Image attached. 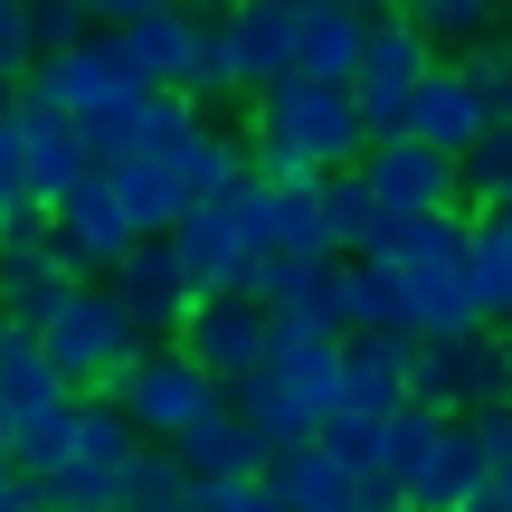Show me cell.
<instances>
[{"instance_id": "cell-1", "label": "cell", "mask_w": 512, "mask_h": 512, "mask_svg": "<svg viewBox=\"0 0 512 512\" xmlns=\"http://www.w3.org/2000/svg\"><path fill=\"white\" fill-rule=\"evenodd\" d=\"M256 143H275V152H294V162L313 171V181H332V171H361V152H370V124H361V105H351V86H313V76H285V86H266L256 95Z\"/></svg>"}, {"instance_id": "cell-2", "label": "cell", "mask_w": 512, "mask_h": 512, "mask_svg": "<svg viewBox=\"0 0 512 512\" xmlns=\"http://www.w3.org/2000/svg\"><path fill=\"white\" fill-rule=\"evenodd\" d=\"M38 342H48L57 380L76 389V399H114V380L133 370V351H143V332H133L124 294L95 275V285H67V304L38 323Z\"/></svg>"}, {"instance_id": "cell-3", "label": "cell", "mask_w": 512, "mask_h": 512, "mask_svg": "<svg viewBox=\"0 0 512 512\" xmlns=\"http://www.w3.org/2000/svg\"><path fill=\"white\" fill-rule=\"evenodd\" d=\"M408 399L437 408V418H484V408H512V342H503L494 323H484V332H456V342H427V332H418Z\"/></svg>"}, {"instance_id": "cell-4", "label": "cell", "mask_w": 512, "mask_h": 512, "mask_svg": "<svg viewBox=\"0 0 512 512\" xmlns=\"http://www.w3.org/2000/svg\"><path fill=\"white\" fill-rule=\"evenodd\" d=\"M114 408L143 427V446H171V437H190L209 408H228V389L209 380L181 342H143V351H133V370L114 380Z\"/></svg>"}, {"instance_id": "cell-5", "label": "cell", "mask_w": 512, "mask_h": 512, "mask_svg": "<svg viewBox=\"0 0 512 512\" xmlns=\"http://www.w3.org/2000/svg\"><path fill=\"white\" fill-rule=\"evenodd\" d=\"M437 67H446V57H437V38H427V29H408L399 10H380V19H370L361 76H351V105H361L370 143H389V133H408V105H418V86H427Z\"/></svg>"}, {"instance_id": "cell-6", "label": "cell", "mask_w": 512, "mask_h": 512, "mask_svg": "<svg viewBox=\"0 0 512 512\" xmlns=\"http://www.w3.org/2000/svg\"><path fill=\"white\" fill-rule=\"evenodd\" d=\"M361 181L389 219H437V209H465V171L446 152H427L418 133H389V143L361 152Z\"/></svg>"}, {"instance_id": "cell-7", "label": "cell", "mask_w": 512, "mask_h": 512, "mask_svg": "<svg viewBox=\"0 0 512 512\" xmlns=\"http://www.w3.org/2000/svg\"><path fill=\"white\" fill-rule=\"evenodd\" d=\"M266 342H275V313L256 304V294H200L190 323H181V351H190L219 389H238L247 370H266Z\"/></svg>"}, {"instance_id": "cell-8", "label": "cell", "mask_w": 512, "mask_h": 512, "mask_svg": "<svg viewBox=\"0 0 512 512\" xmlns=\"http://www.w3.org/2000/svg\"><path fill=\"white\" fill-rule=\"evenodd\" d=\"M143 247V228L124 219V200L105 190V171H95L76 200H57V228H48V256L76 275V285H95V275H114L124 256Z\"/></svg>"}, {"instance_id": "cell-9", "label": "cell", "mask_w": 512, "mask_h": 512, "mask_svg": "<svg viewBox=\"0 0 512 512\" xmlns=\"http://www.w3.org/2000/svg\"><path fill=\"white\" fill-rule=\"evenodd\" d=\"M19 162H29V190H38L48 209L76 200V190L105 171V162L86 152V124H76L67 105H48L38 86H19Z\"/></svg>"}, {"instance_id": "cell-10", "label": "cell", "mask_w": 512, "mask_h": 512, "mask_svg": "<svg viewBox=\"0 0 512 512\" xmlns=\"http://www.w3.org/2000/svg\"><path fill=\"white\" fill-rule=\"evenodd\" d=\"M105 285L124 294V313H133V332H143V342H181L190 304H200V285H190V266H181V247H171V238H143L124 266L105 275Z\"/></svg>"}, {"instance_id": "cell-11", "label": "cell", "mask_w": 512, "mask_h": 512, "mask_svg": "<svg viewBox=\"0 0 512 512\" xmlns=\"http://www.w3.org/2000/svg\"><path fill=\"white\" fill-rule=\"evenodd\" d=\"M256 304H266L275 323L351 332V266L342 256H266V266H256Z\"/></svg>"}, {"instance_id": "cell-12", "label": "cell", "mask_w": 512, "mask_h": 512, "mask_svg": "<svg viewBox=\"0 0 512 512\" xmlns=\"http://www.w3.org/2000/svg\"><path fill=\"white\" fill-rule=\"evenodd\" d=\"M38 95H48V105H67L76 124H95V114H114V105H143V76L124 67V48H114V38H86V48H67V57H48V67L29 76Z\"/></svg>"}, {"instance_id": "cell-13", "label": "cell", "mask_w": 512, "mask_h": 512, "mask_svg": "<svg viewBox=\"0 0 512 512\" xmlns=\"http://www.w3.org/2000/svg\"><path fill=\"white\" fill-rule=\"evenodd\" d=\"M494 124H503V114H494V95H484L465 67H437V76L418 86V105H408V133H418L427 152H446V162H465V152H475Z\"/></svg>"}, {"instance_id": "cell-14", "label": "cell", "mask_w": 512, "mask_h": 512, "mask_svg": "<svg viewBox=\"0 0 512 512\" xmlns=\"http://www.w3.org/2000/svg\"><path fill=\"white\" fill-rule=\"evenodd\" d=\"M67 408H76V389L57 380L48 342L0 323V437H19V427H38V418H67Z\"/></svg>"}, {"instance_id": "cell-15", "label": "cell", "mask_w": 512, "mask_h": 512, "mask_svg": "<svg viewBox=\"0 0 512 512\" xmlns=\"http://www.w3.org/2000/svg\"><path fill=\"white\" fill-rule=\"evenodd\" d=\"M475 494H494V456L475 446V418H446L437 446H427V465L408 475V503L418 512H465Z\"/></svg>"}, {"instance_id": "cell-16", "label": "cell", "mask_w": 512, "mask_h": 512, "mask_svg": "<svg viewBox=\"0 0 512 512\" xmlns=\"http://www.w3.org/2000/svg\"><path fill=\"white\" fill-rule=\"evenodd\" d=\"M361 48H370L361 10H342V0H294V76L351 86V76H361Z\"/></svg>"}, {"instance_id": "cell-17", "label": "cell", "mask_w": 512, "mask_h": 512, "mask_svg": "<svg viewBox=\"0 0 512 512\" xmlns=\"http://www.w3.org/2000/svg\"><path fill=\"white\" fill-rule=\"evenodd\" d=\"M200 29H209V19L171 0V10L133 19V29H114V48H124V67L143 76L152 95H181V86H190V57H200Z\"/></svg>"}, {"instance_id": "cell-18", "label": "cell", "mask_w": 512, "mask_h": 512, "mask_svg": "<svg viewBox=\"0 0 512 512\" xmlns=\"http://www.w3.org/2000/svg\"><path fill=\"white\" fill-rule=\"evenodd\" d=\"M408 361H418V332H342V408H408Z\"/></svg>"}, {"instance_id": "cell-19", "label": "cell", "mask_w": 512, "mask_h": 512, "mask_svg": "<svg viewBox=\"0 0 512 512\" xmlns=\"http://www.w3.org/2000/svg\"><path fill=\"white\" fill-rule=\"evenodd\" d=\"M465 209H437V219H389V266L408 275V294H437V285H465Z\"/></svg>"}, {"instance_id": "cell-20", "label": "cell", "mask_w": 512, "mask_h": 512, "mask_svg": "<svg viewBox=\"0 0 512 512\" xmlns=\"http://www.w3.org/2000/svg\"><path fill=\"white\" fill-rule=\"evenodd\" d=\"M228 48H238L247 105L266 86H285V76H294V0H238V10H228Z\"/></svg>"}, {"instance_id": "cell-21", "label": "cell", "mask_w": 512, "mask_h": 512, "mask_svg": "<svg viewBox=\"0 0 512 512\" xmlns=\"http://www.w3.org/2000/svg\"><path fill=\"white\" fill-rule=\"evenodd\" d=\"M171 456L190 465V484H247V475H266V446H256V427L238 418V408H209L190 437H171Z\"/></svg>"}, {"instance_id": "cell-22", "label": "cell", "mask_w": 512, "mask_h": 512, "mask_svg": "<svg viewBox=\"0 0 512 512\" xmlns=\"http://www.w3.org/2000/svg\"><path fill=\"white\" fill-rule=\"evenodd\" d=\"M266 370L294 389V399H313L332 418L342 408V332H313V323H275V342H266Z\"/></svg>"}, {"instance_id": "cell-23", "label": "cell", "mask_w": 512, "mask_h": 512, "mask_svg": "<svg viewBox=\"0 0 512 512\" xmlns=\"http://www.w3.org/2000/svg\"><path fill=\"white\" fill-rule=\"evenodd\" d=\"M228 408L256 427V446H266V456H285V446H313V437H323V408H313V399H294L275 370H247V380L228 389Z\"/></svg>"}, {"instance_id": "cell-24", "label": "cell", "mask_w": 512, "mask_h": 512, "mask_svg": "<svg viewBox=\"0 0 512 512\" xmlns=\"http://www.w3.org/2000/svg\"><path fill=\"white\" fill-rule=\"evenodd\" d=\"M266 484H275L294 512H361V475H351L323 437H313V446H285V456L266 465Z\"/></svg>"}, {"instance_id": "cell-25", "label": "cell", "mask_w": 512, "mask_h": 512, "mask_svg": "<svg viewBox=\"0 0 512 512\" xmlns=\"http://www.w3.org/2000/svg\"><path fill=\"white\" fill-rule=\"evenodd\" d=\"M105 190L124 200V219L143 228V238H171V228L190 219V190L171 181V162H152V152H124V162H105Z\"/></svg>"}, {"instance_id": "cell-26", "label": "cell", "mask_w": 512, "mask_h": 512, "mask_svg": "<svg viewBox=\"0 0 512 512\" xmlns=\"http://www.w3.org/2000/svg\"><path fill=\"white\" fill-rule=\"evenodd\" d=\"M67 285H76V275L48 256V238H38V247H10V256H0V323L38 332L57 304H67Z\"/></svg>"}, {"instance_id": "cell-27", "label": "cell", "mask_w": 512, "mask_h": 512, "mask_svg": "<svg viewBox=\"0 0 512 512\" xmlns=\"http://www.w3.org/2000/svg\"><path fill=\"white\" fill-rule=\"evenodd\" d=\"M465 285H475V313L484 323H512V219L503 209H484L475 228H465Z\"/></svg>"}, {"instance_id": "cell-28", "label": "cell", "mask_w": 512, "mask_h": 512, "mask_svg": "<svg viewBox=\"0 0 512 512\" xmlns=\"http://www.w3.org/2000/svg\"><path fill=\"white\" fill-rule=\"evenodd\" d=\"M351 266V332H418V294L389 256H342Z\"/></svg>"}, {"instance_id": "cell-29", "label": "cell", "mask_w": 512, "mask_h": 512, "mask_svg": "<svg viewBox=\"0 0 512 512\" xmlns=\"http://www.w3.org/2000/svg\"><path fill=\"white\" fill-rule=\"evenodd\" d=\"M323 228H332V256H380L389 247V209L370 200L361 171H332L323 181Z\"/></svg>"}, {"instance_id": "cell-30", "label": "cell", "mask_w": 512, "mask_h": 512, "mask_svg": "<svg viewBox=\"0 0 512 512\" xmlns=\"http://www.w3.org/2000/svg\"><path fill=\"white\" fill-rule=\"evenodd\" d=\"M124 512H200V484H190V465L171 456V446H143V456L124 465Z\"/></svg>"}, {"instance_id": "cell-31", "label": "cell", "mask_w": 512, "mask_h": 512, "mask_svg": "<svg viewBox=\"0 0 512 512\" xmlns=\"http://www.w3.org/2000/svg\"><path fill=\"white\" fill-rule=\"evenodd\" d=\"M133 456H143V427H133V418H124L114 399H86V408H76V456H67V465H95V475H124Z\"/></svg>"}, {"instance_id": "cell-32", "label": "cell", "mask_w": 512, "mask_h": 512, "mask_svg": "<svg viewBox=\"0 0 512 512\" xmlns=\"http://www.w3.org/2000/svg\"><path fill=\"white\" fill-rule=\"evenodd\" d=\"M399 19H408V29H427V38H437V57H446V48L494 38L503 29V0H399Z\"/></svg>"}, {"instance_id": "cell-33", "label": "cell", "mask_w": 512, "mask_h": 512, "mask_svg": "<svg viewBox=\"0 0 512 512\" xmlns=\"http://www.w3.org/2000/svg\"><path fill=\"white\" fill-rule=\"evenodd\" d=\"M456 171H465V219H484V209H503V219H512V114L465 152Z\"/></svg>"}, {"instance_id": "cell-34", "label": "cell", "mask_w": 512, "mask_h": 512, "mask_svg": "<svg viewBox=\"0 0 512 512\" xmlns=\"http://www.w3.org/2000/svg\"><path fill=\"white\" fill-rule=\"evenodd\" d=\"M266 209H275V256H332L323 181H304V190H266Z\"/></svg>"}, {"instance_id": "cell-35", "label": "cell", "mask_w": 512, "mask_h": 512, "mask_svg": "<svg viewBox=\"0 0 512 512\" xmlns=\"http://www.w3.org/2000/svg\"><path fill=\"white\" fill-rule=\"evenodd\" d=\"M323 446L351 465V475H380V465H389V418H370V408H332V418H323Z\"/></svg>"}, {"instance_id": "cell-36", "label": "cell", "mask_w": 512, "mask_h": 512, "mask_svg": "<svg viewBox=\"0 0 512 512\" xmlns=\"http://www.w3.org/2000/svg\"><path fill=\"white\" fill-rule=\"evenodd\" d=\"M19 10H29V38H38V67H48V57H67V48H86V38H95L86 0H19Z\"/></svg>"}, {"instance_id": "cell-37", "label": "cell", "mask_w": 512, "mask_h": 512, "mask_svg": "<svg viewBox=\"0 0 512 512\" xmlns=\"http://www.w3.org/2000/svg\"><path fill=\"white\" fill-rule=\"evenodd\" d=\"M437 408H418V399H408V408H389V465H380V475L389 484H408V475H418V465H427V446H437Z\"/></svg>"}, {"instance_id": "cell-38", "label": "cell", "mask_w": 512, "mask_h": 512, "mask_svg": "<svg viewBox=\"0 0 512 512\" xmlns=\"http://www.w3.org/2000/svg\"><path fill=\"white\" fill-rule=\"evenodd\" d=\"M200 133H209V114L190 105V95H152V105H143V152H152V162H171V152L200 143Z\"/></svg>"}, {"instance_id": "cell-39", "label": "cell", "mask_w": 512, "mask_h": 512, "mask_svg": "<svg viewBox=\"0 0 512 512\" xmlns=\"http://www.w3.org/2000/svg\"><path fill=\"white\" fill-rule=\"evenodd\" d=\"M456 67L475 76L484 95H494V114H512V29H494V38H475V48H465Z\"/></svg>"}, {"instance_id": "cell-40", "label": "cell", "mask_w": 512, "mask_h": 512, "mask_svg": "<svg viewBox=\"0 0 512 512\" xmlns=\"http://www.w3.org/2000/svg\"><path fill=\"white\" fill-rule=\"evenodd\" d=\"M38 76V38H29V10L0 0V86H29Z\"/></svg>"}, {"instance_id": "cell-41", "label": "cell", "mask_w": 512, "mask_h": 512, "mask_svg": "<svg viewBox=\"0 0 512 512\" xmlns=\"http://www.w3.org/2000/svg\"><path fill=\"white\" fill-rule=\"evenodd\" d=\"M200 512H294V503L266 475H247V484H200Z\"/></svg>"}, {"instance_id": "cell-42", "label": "cell", "mask_w": 512, "mask_h": 512, "mask_svg": "<svg viewBox=\"0 0 512 512\" xmlns=\"http://www.w3.org/2000/svg\"><path fill=\"white\" fill-rule=\"evenodd\" d=\"M48 228H57L48 200H29V190H19V200H0V256H10V247H38Z\"/></svg>"}, {"instance_id": "cell-43", "label": "cell", "mask_w": 512, "mask_h": 512, "mask_svg": "<svg viewBox=\"0 0 512 512\" xmlns=\"http://www.w3.org/2000/svg\"><path fill=\"white\" fill-rule=\"evenodd\" d=\"M152 10H171V0H86V19H95V29H133V19H152Z\"/></svg>"}, {"instance_id": "cell-44", "label": "cell", "mask_w": 512, "mask_h": 512, "mask_svg": "<svg viewBox=\"0 0 512 512\" xmlns=\"http://www.w3.org/2000/svg\"><path fill=\"white\" fill-rule=\"evenodd\" d=\"M19 190H29V162H19V114H10V124H0V200H19Z\"/></svg>"}, {"instance_id": "cell-45", "label": "cell", "mask_w": 512, "mask_h": 512, "mask_svg": "<svg viewBox=\"0 0 512 512\" xmlns=\"http://www.w3.org/2000/svg\"><path fill=\"white\" fill-rule=\"evenodd\" d=\"M475 446L494 465H512V408H484V418H475Z\"/></svg>"}, {"instance_id": "cell-46", "label": "cell", "mask_w": 512, "mask_h": 512, "mask_svg": "<svg viewBox=\"0 0 512 512\" xmlns=\"http://www.w3.org/2000/svg\"><path fill=\"white\" fill-rule=\"evenodd\" d=\"M0 512H38V484L10 465V446H0Z\"/></svg>"}, {"instance_id": "cell-47", "label": "cell", "mask_w": 512, "mask_h": 512, "mask_svg": "<svg viewBox=\"0 0 512 512\" xmlns=\"http://www.w3.org/2000/svg\"><path fill=\"white\" fill-rule=\"evenodd\" d=\"M361 512H418V503H408V484H389V475H361Z\"/></svg>"}, {"instance_id": "cell-48", "label": "cell", "mask_w": 512, "mask_h": 512, "mask_svg": "<svg viewBox=\"0 0 512 512\" xmlns=\"http://www.w3.org/2000/svg\"><path fill=\"white\" fill-rule=\"evenodd\" d=\"M181 10H200V19H228V10H238V0H181Z\"/></svg>"}, {"instance_id": "cell-49", "label": "cell", "mask_w": 512, "mask_h": 512, "mask_svg": "<svg viewBox=\"0 0 512 512\" xmlns=\"http://www.w3.org/2000/svg\"><path fill=\"white\" fill-rule=\"evenodd\" d=\"M342 10H361V19H380V10H399V0H342Z\"/></svg>"}, {"instance_id": "cell-50", "label": "cell", "mask_w": 512, "mask_h": 512, "mask_svg": "<svg viewBox=\"0 0 512 512\" xmlns=\"http://www.w3.org/2000/svg\"><path fill=\"white\" fill-rule=\"evenodd\" d=\"M10 114H19V86H0V124H10Z\"/></svg>"}, {"instance_id": "cell-51", "label": "cell", "mask_w": 512, "mask_h": 512, "mask_svg": "<svg viewBox=\"0 0 512 512\" xmlns=\"http://www.w3.org/2000/svg\"><path fill=\"white\" fill-rule=\"evenodd\" d=\"M465 512H503V494H475V503H465Z\"/></svg>"}, {"instance_id": "cell-52", "label": "cell", "mask_w": 512, "mask_h": 512, "mask_svg": "<svg viewBox=\"0 0 512 512\" xmlns=\"http://www.w3.org/2000/svg\"><path fill=\"white\" fill-rule=\"evenodd\" d=\"M503 342H512V323H503Z\"/></svg>"}, {"instance_id": "cell-53", "label": "cell", "mask_w": 512, "mask_h": 512, "mask_svg": "<svg viewBox=\"0 0 512 512\" xmlns=\"http://www.w3.org/2000/svg\"><path fill=\"white\" fill-rule=\"evenodd\" d=\"M0 446H10V437H0Z\"/></svg>"}]
</instances>
